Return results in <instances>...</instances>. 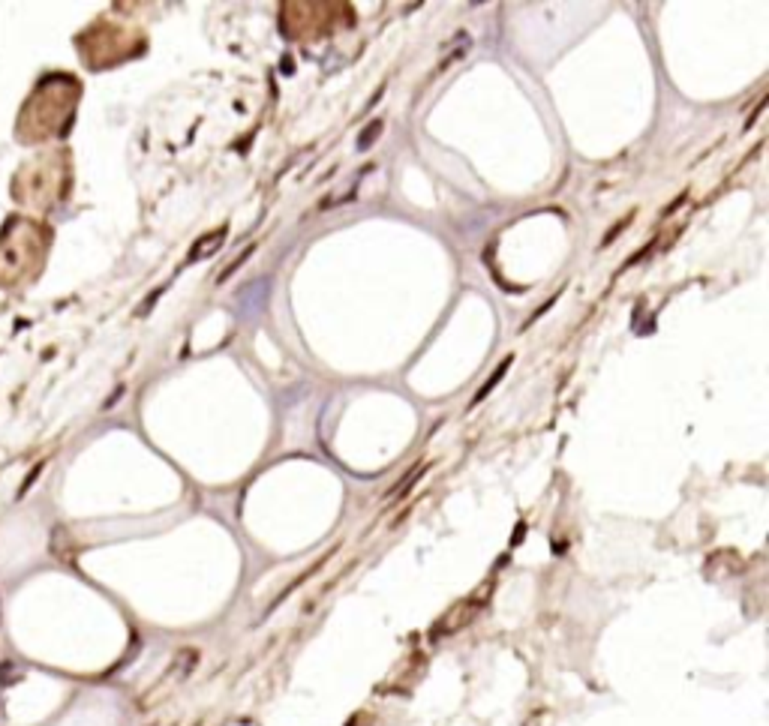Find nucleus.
<instances>
[{"label":"nucleus","instance_id":"obj_6","mask_svg":"<svg viewBox=\"0 0 769 726\" xmlns=\"http://www.w3.org/2000/svg\"><path fill=\"white\" fill-rule=\"evenodd\" d=\"M379 130H382V121H373V123H370V130H367V135H364V139H361V141H358V148H361V150H367V148H370V144H373V141H376V135H379Z\"/></svg>","mask_w":769,"mask_h":726},{"label":"nucleus","instance_id":"obj_8","mask_svg":"<svg viewBox=\"0 0 769 726\" xmlns=\"http://www.w3.org/2000/svg\"><path fill=\"white\" fill-rule=\"evenodd\" d=\"M625 225H628V220H622V222H616V229H613V231H610V234H607V238H604V247H607V243H610V240H613V238H616V234H619V231H622V229H625Z\"/></svg>","mask_w":769,"mask_h":726},{"label":"nucleus","instance_id":"obj_1","mask_svg":"<svg viewBox=\"0 0 769 726\" xmlns=\"http://www.w3.org/2000/svg\"><path fill=\"white\" fill-rule=\"evenodd\" d=\"M81 96V81L72 72H45L18 108L15 141L45 144L67 139L76 123V108Z\"/></svg>","mask_w":769,"mask_h":726},{"label":"nucleus","instance_id":"obj_5","mask_svg":"<svg viewBox=\"0 0 769 726\" xmlns=\"http://www.w3.org/2000/svg\"><path fill=\"white\" fill-rule=\"evenodd\" d=\"M225 234H229V229H225V225H223L220 231H207L205 238H202V240H198L196 247H193V252H189V258L196 261V258H205V256H211V252H207V247H214V249H216V247H220V243L225 240Z\"/></svg>","mask_w":769,"mask_h":726},{"label":"nucleus","instance_id":"obj_4","mask_svg":"<svg viewBox=\"0 0 769 726\" xmlns=\"http://www.w3.org/2000/svg\"><path fill=\"white\" fill-rule=\"evenodd\" d=\"M511 363H514V355H508V357H505V360L499 363V366H496V372H493V375L484 381L481 387H478V393L472 396V402H469V405H478V402H484V399L490 396V390H493V387H496V384H499V381L505 378V372H508V366H511Z\"/></svg>","mask_w":769,"mask_h":726},{"label":"nucleus","instance_id":"obj_3","mask_svg":"<svg viewBox=\"0 0 769 726\" xmlns=\"http://www.w3.org/2000/svg\"><path fill=\"white\" fill-rule=\"evenodd\" d=\"M72 186V168H69V150H42L33 153L15 168L9 180V195L12 202L27 211H36L40 216L58 211L67 202Z\"/></svg>","mask_w":769,"mask_h":726},{"label":"nucleus","instance_id":"obj_7","mask_svg":"<svg viewBox=\"0 0 769 726\" xmlns=\"http://www.w3.org/2000/svg\"><path fill=\"white\" fill-rule=\"evenodd\" d=\"M252 249H256V247H250V249H247V252H243V256H241V258H234V261H232V265H229V267H225V274L220 276V283H225V279H229V276L234 274V270H238V267L243 265V261H247V258L252 256Z\"/></svg>","mask_w":769,"mask_h":726},{"label":"nucleus","instance_id":"obj_2","mask_svg":"<svg viewBox=\"0 0 769 726\" xmlns=\"http://www.w3.org/2000/svg\"><path fill=\"white\" fill-rule=\"evenodd\" d=\"M54 231L36 216L12 213L0 225V292L18 294L40 279Z\"/></svg>","mask_w":769,"mask_h":726}]
</instances>
